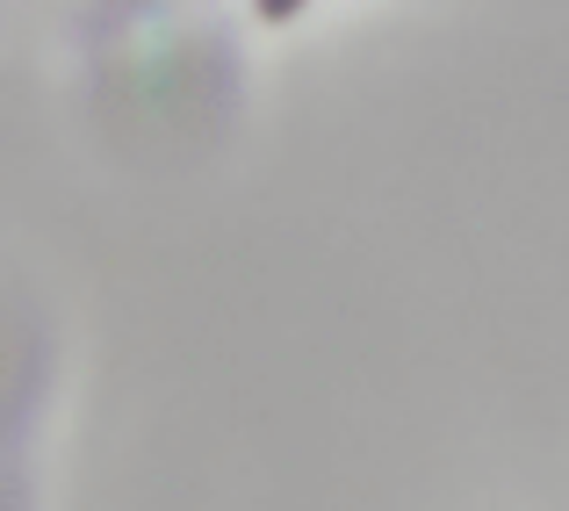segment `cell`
Here are the masks:
<instances>
[{
    "label": "cell",
    "mask_w": 569,
    "mask_h": 511,
    "mask_svg": "<svg viewBox=\"0 0 569 511\" xmlns=\"http://www.w3.org/2000/svg\"><path fill=\"white\" fill-rule=\"evenodd\" d=\"M296 8H303V0H260V14H267V22H289Z\"/></svg>",
    "instance_id": "6da1fadb"
}]
</instances>
